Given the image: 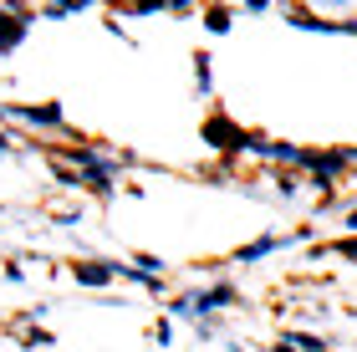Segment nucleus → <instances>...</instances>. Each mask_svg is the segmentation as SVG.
<instances>
[{"label": "nucleus", "mask_w": 357, "mask_h": 352, "mask_svg": "<svg viewBox=\"0 0 357 352\" xmlns=\"http://www.w3.org/2000/svg\"><path fill=\"white\" fill-rule=\"evenodd\" d=\"M266 250H275V240H255V245H245V250H240V261H255V255H266Z\"/></svg>", "instance_id": "obj_1"}, {"label": "nucleus", "mask_w": 357, "mask_h": 352, "mask_svg": "<svg viewBox=\"0 0 357 352\" xmlns=\"http://www.w3.org/2000/svg\"><path fill=\"white\" fill-rule=\"evenodd\" d=\"M77 276H82V281H92V286H97V281H107V270H102V266H82V270H77Z\"/></svg>", "instance_id": "obj_2"}, {"label": "nucleus", "mask_w": 357, "mask_h": 352, "mask_svg": "<svg viewBox=\"0 0 357 352\" xmlns=\"http://www.w3.org/2000/svg\"><path fill=\"white\" fill-rule=\"evenodd\" d=\"M347 225H352V230H357V210H352V215H347Z\"/></svg>", "instance_id": "obj_3"}]
</instances>
